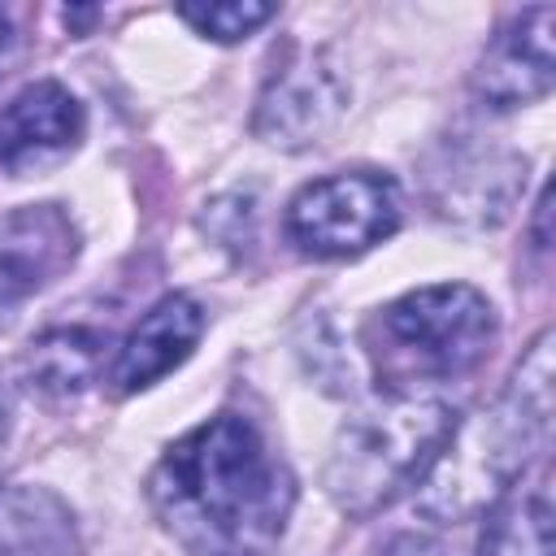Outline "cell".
<instances>
[{"instance_id": "obj_1", "label": "cell", "mask_w": 556, "mask_h": 556, "mask_svg": "<svg viewBox=\"0 0 556 556\" xmlns=\"http://www.w3.org/2000/svg\"><path fill=\"white\" fill-rule=\"evenodd\" d=\"M148 504L187 556H269L295 508V473L256 421L217 413L161 452Z\"/></svg>"}, {"instance_id": "obj_2", "label": "cell", "mask_w": 556, "mask_h": 556, "mask_svg": "<svg viewBox=\"0 0 556 556\" xmlns=\"http://www.w3.org/2000/svg\"><path fill=\"white\" fill-rule=\"evenodd\" d=\"M552 439V330H539L504 391L473 421L456 426L443 456L426 473L421 508L430 517H460L504 486L526 478L530 460Z\"/></svg>"}, {"instance_id": "obj_3", "label": "cell", "mask_w": 556, "mask_h": 556, "mask_svg": "<svg viewBox=\"0 0 556 556\" xmlns=\"http://www.w3.org/2000/svg\"><path fill=\"white\" fill-rule=\"evenodd\" d=\"M456 430V408L430 391H391L352 413L326 456V495L348 517H369L421 486Z\"/></svg>"}, {"instance_id": "obj_4", "label": "cell", "mask_w": 556, "mask_h": 556, "mask_svg": "<svg viewBox=\"0 0 556 556\" xmlns=\"http://www.w3.org/2000/svg\"><path fill=\"white\" fill-rule=\"evenodd\" d=\"M495 343V308L469 282L417 287L365 326V352L374 374L391 391H417L452 382L482 365Z\"/></svg>"}, {"instance_id": "obj_5", "label": "cell", "mask_w": 556, "mask_h": 556, "mask_svg": "<svg viewBox=\"0 0 556 556\" xmlns=\"http://www.w3.org/2000/svg\"><path fill=\"white\" fill-rule=\"evenodd\" d=\"M400 226V187L387 174L352 169V174H326L295 191L287 204L282 230L287 239L317 261L356 256Z\"/></svg>"}, {"instance_id": "obj_6", "label": "cell", "mask_w": 556, "mask_h": 556, "mask_svg": "<svg viewBox=\"0 0 556 556\" xmlns=\"http://www.w3.org/2000/svg\"><path fill=\"white\" fill-rule=\"evenodd\" d=\"M343 113H348V78L339 61L326 48H308L269 74L252 113V130L269 148L300 152L321 143Z\"/></svg>"}, {"instance_id": "obj_7", "label": "cell", "mask_w": 556, "mask_h": 556, "mask_svg": "<svg viewBox=\"0 0 556 556\" xmlns=\"http://www.w3.org/2000/svg\"><path fill=\"white\" fill-rule=\"evenodd\" d=\"M526 187V161L508 148L452 139L430 161V208L443 222L495 226L513 213Z\"/></svg>"}, {"instance_id": "obj_8", "label": "cell", "mask_w": 556, "mask_h": 556, "mask_svg": "<svg viewBox=\"0 0 556 556\" xmlns=\"http://www.w3.org/2000/svg\"><path fill=\"white\" fill-rule=\"evenodd\" d=\"M552 30H556V9L552 4H534V9L517 13L486 43V52L473 70V83H469L473 100L491 113H508V109L543 100L556 83Z\"/></svg>"}, {"instance_id": "obj_9", "label": "cell", "mask_w": 556, "mask_h": 556, "mask_svg": "<svg viewBox=\"0 0 556 556\" xmlns=\"http://www.w3.org/2000/svg\"><path fill=\"white\" fill-rule=\"evenodd\" d=\"M87 130V113L70 87L39 78L0 104V169L13 178L65 161Z\"/></svg>"}, {"instance_id": "obj_10", "label": "cell", "mask_w": 556, "mask_h": 556, "mask_svg": "<svg viewBox=\"0 0 556 556\" xmlns=\"http://www.w3.org/2000/svg\"><path fill=\"white\" fill-rule=\"evenodd\" d=\"M78 256V230L56 204H26L0 217V326Z\"/></svg>"}, {"instance_id": "obj_11", "label": "cell", "mask_w": 556, "mask_h": 556, "mask_svg": "<svg viewBox=\"0 0 556 556\" xmlns=\"http://www.w3.org/2000/svg\"><path fill=\"white\" fill-rule=\"evenodd\" d=\"M204 334V308L195 295H165L156 300L139 326L122 339L113 365L104 369V382H109V395L126 400V395H139L148 387H156L165 374H174L200 343Z\"/></svg>"}, {"instance_id": "obj_12", "label": "cell", "mask_w": 556, "mask_h": 556, "mask_svg": "<svg viewBox=\"0 0 556 556\" xmlns=\"http://www.w3.org/2000/svg\"><path fill=\"white\" fill-rule=\"evenodd\" d=\"M556 552V508L552 478H517L504 486L482 521L473 556H552Z\"/></svg>"}, {"instance_id": "obj_13", "label": "cell", "mask_w": 556, "mask_h": 556, "mask_svg": "<svg viewBox=\"0 0 556 556\" xmlns=\"http://www.w3.org/2000/svg\"><path fill=\"white\" fill-rule=\"evenodd\" d=\"M0 556H83L74 508L52 486L0 491Z\"/></svg>"}, {"instance_id": "obj_14", "label": "cell", "mask_w": 556, "mask_h": 556, "mask_svg": "<svg viewBox=\"0 0 556 556\" xmlns=\"http://www.w3.org/2000/svg\"><path fill=\"white\" fill-rule=\"evenodd\" d=\"M104 339L91 326H52L26 348V382L48 395H74L100 374Z\"/></svg>"}, {"instance_id": "obj_15", "label": "cell", "mask_w": 556, "mask_h": 556, "mask_svg": "<svg viewBox=\"0 0 556 556\" xmlns=\"http://www.w3.org/2000/svg\"><path fill=\"white\" fill-rule=\"evenodd\" d=\"M178 17L213 39V43H239L248 39L252 30H261L269 17H274V4H261V0H208V4H178Z\"/></svg>"}, {"instance_id": "obj_16", "label": "cell", "mask_w": 556, "mask_h": 556, "mask_svg": "<svg viewBox=\"0 0 556 556\" xmlns=\"http://www.w3.org/2000/svg\"><path fill=\"white\" fill-rule=\"evenodd\" d=\"M374 556H447V552H443V543H439V539L408 530V534H395V539H387V543H382Z\"/></svg>"}, {"instance_id": "obj_17", "label": "cell", "mask_w": 556, "mask_h": 556, "mask_svg": "<svg viewBox=\"0 0 556 556\" xmlns=\"http://www.w3.org/2000/svg\"><path fill=\"white\" fill-rule=\"evenodd\" d=\"M9 434H13V391L0 378V473H4V452H9Z\"/></svg>"}, {"instance_id": "obj_18", "label": "cell", "mask_w": 556, "mask_h": 556, "mask_svg": "<svg viewBox=\"0 0 556 556\" xmlns=\"http://www.w3.org/2000/svg\"><path fill=\"white\" fill-rule=\"evenodd\" d=\"M13 48H17V35H13V22H9V13L0 9V74H4V65L13 61Z\"/></svg>"}, {"instance_id": "obj_19", "label": "cell", "mask_w": 556, "mask_h": 556, "mask_svg": "<svg viewBox=\"0 0 556 556\" xmlns=\"http://www.w3.org/2000/svg\"><path fill=\"white\" fill-rule=\"evenodd\" d=\"M547 213H552V200H547V191H543V200H539V222H534V243H539V248H547Z\"/></svg>"}]
</instances>
